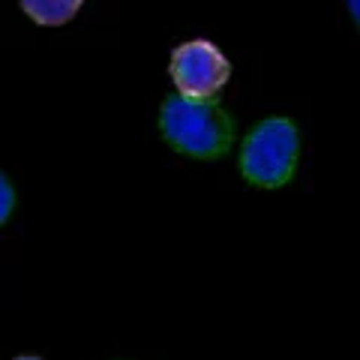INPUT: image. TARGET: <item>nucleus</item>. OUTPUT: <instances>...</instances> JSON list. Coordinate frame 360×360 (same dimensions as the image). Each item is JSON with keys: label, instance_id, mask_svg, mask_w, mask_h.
<instances>
[{"label": "nucleus", "instance_id": "nucleus-6", "mask_svg": "<svg viewBox=\"0 0 360 360\" xmlns=\"http://www.w3.org/2000/svg\"><path fill=\"white\" fill-rule=\"evenodd\" d=\"M348 9H352V15H354V21L360 25V0H348Z\"/></svg>", "mask_w": 360, "mask_h": 360}, {"label": "nucleus", "instance_id": "nucleus-3", "mask_svg": "<svg viewBox=\"0 0 360 360\" xmlns=\"http://www.w3.org/2000/svg\"><path fill=\"white\" fill-rule=\"evenodd\" d=\"M231 66L225 60V54L207 39H193L184 42L172 54V78L180 90V96L186 99H201L210 103L213 96L229 82Z\"/></svg>", "mask_w": 360, "mask_h": 360}, {"label": "nucleus", "instance_id": "nucleus-4", "mask_svg": "<svg viewBox=\"0 0 360 360\" xmlns=\"http://www.w3.org/2000/svg\"><path fill=\"white\" fill-rule=\"evenodd\" d=\"M84 0H21V9L37 21V25H66L78 9H82Z\"/></svg>", "mask_w": 360, "mask_h": 360}, {"label": "nucleus", "instance_id": "nucleus-7", "mask_svg": "<svg viewBox=\"0 0 360 360\" xmlns=\"http://www.w3.org/2000/svg\"><path fill=\"white\" fill-rule=\"evenodd\" d=\"M18 360H39V357H18Z\"/></svg>", "mask_w": 360, "mask_h": 360}, {"label": "nucleus", "instance_id": "nucleus-2", "mask_svg": "<svg viewBox=\"0 0 360 360\" xmlns=\"http://www.w3.org/2000/svg\"><path fill=\"white\" fill-rule=\"evenodd\" d=\"M297 162V129L285 117L264 120L243 141L240 168L250 184L276 189L291 180Z\"/></svg>", "mask_w": 360, "mask_h": 360}, {"label": "nucleus", "instance_id": "nucleus-5", "mask_svg": "<svg viewBox=\"0 0 360 360\" xmlns=\"http://www.w3.org/2000/svg\"><path fill=\"white\" fill-rule=\"evenodd\" d=\"M13 207H15V193H13V186H9V180L0 174V225L13 217Z\"/></svg>", "mask_w": 360, "mask_h": 360}, {"label": "nucleus", "instance_id": "nucleus-1", "mask_svg": "<svg viewBox=\"0 0 360 360\" xmlns=\"http://www.w3.org/2000/svg\"><path fill=\"white\" fill-rule=\"evenodd\" d=\"M162 132L177 150L201 160H217L231 148L234 123L219 105L177 94L162 105Z\"/></svg>", "mask_w": 360, "mask_h": 360}]
</instances>
